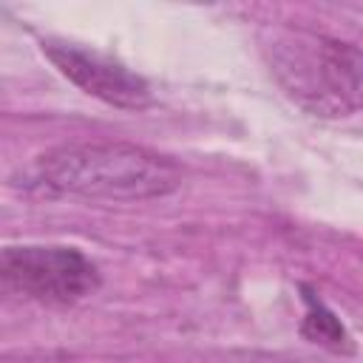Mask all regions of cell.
Wrapping results in <instances>:
<instances>
[{
  "label": "cell",
  "instance_id": "obj_1",
  "mask_svg": "<svg viewBox=\"0 0 363 363\" xmlns=\"http://www.w3.org/2000/svg\"><path fill=\"white\" fill-rule=\"evenodd\" d=\"M179 182L173 162L125 142L57 147L43 153L26 173V184L34 190L111 201L156 199L176 190Z\"/></svg>",
  "mask_w": 363,
  "mask_h": 363
},
{
  "label": "cell",
  "instance_id": "obj_2",
  "mask_svg": "<svg viewBox=\"0 0 363 363\" xmlns=\"http://www.w3.org/2000/svg\"><path fill=\"white\" fill-rule=\"evenodd\" d=\"M272 77L303 111L340 119L363 111V51L329 34L278 28L264 43Z\"/></svg>",
  "mask_w": 363,
  "mask_h": 363
},
{
  "label": "cell",
  "instance_id": "obj_3",
  "mask_svg": "<svg viewBox=\"0 0 363 363\" xmlns=\"http://www.w3.org/2000/svg\"><path fill=\"white\" fill-rule=\"evenodd\" d=\"M0 278L6 289L51 306L77 303L99 286L96 264L74 247H6Z\"/></svg>",
  "mask_w": 363,
  "mask_h": 363
},
{
  "label": "cell",
  "instance_id": "obj_4",
  "mask_svg": "<svg viewBox=\"0 0 363 363\" xmlns=\"http://www.w3.org/2000/svg\"><path fill=\"white\" fill-rule=\"evenodd\" d=\"M45 57L71 79L77 82L85 94L125 108V111H139L145 105H150V88L147 82L128 71L122 62L99 54V51H88L82 45L74 43H57V40H45L43 43Z\"/></svg>",
  "mask_w": 363,
  "mask_h": 363
},
{
  "label": "cell",
  "instance_id": "obj_5",
  "mask_svg": "<svg viewBox=\"0 0 363 363\" xmlns=\"http://www.w3.org/2000/svg\"><path fill=\"white\" fill-rule=\"evenodd\" d=\"M306 306H309V312L303 318L301 332L312 343H320V346H329V349H343L349 343V335L340 326V320L335 318V312H329L315 295H306Z\"/></svg>",
  "mask_w": 363,
  "mask_h": 363
}]
</instances>
